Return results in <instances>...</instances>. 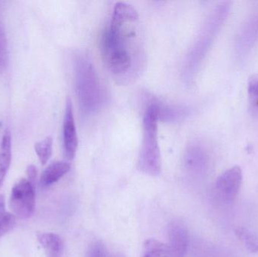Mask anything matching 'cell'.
I'll return each mask as SVG.
<instances>
[{
  "label": "cell",
  "mask_w": 258,
  "mask_h": 257,
  "mask_svg": "<svg viewBox=\"0 0 258 257\" xmlns=\"http://www.w3.org/2000/svg\"><path fill=\"white\" fill-rule=\"evenodd\" d=\"M107 67L119 82H128L139 74L143 65L139 15L125 3L115 5L111 22L103 39Z\"/></svg>",
  "instance_id": "cell-1"
},
{
  "label": "cell",
  "mask_w": 258,
  "mask_h": 257,
  "mask_svg": "<svg viewBox=\"0 0 258 257\" xmlns=\"http://www.w3.org/2000/svg\"><path fill=\"white\" fill-rule=\"evenodd\" d=\"M160 109L151 104L146 110L143 119V135L138 167L146 175L156 176L162 168L160 149L158 140V120Z\"/></svg>",
  "instance_id": "cell-2"
},
{
  "label": "cell",
  "mask_w": 258,
  "mask_h": 257,
  "mask_svg": "<svg viewBox=\"0 0 258 257\" xmlns=\"http://www.w3.org/2000/svg\"><path fill=\"white\" fill-rule=\"evenodd\" d=\"M34 185L25 178L19 180L12 187L10 207L15 217L21 220L30 218L35 211Z\"/></svg>",
  "instance_id": "cell-3"
},
{
  "label": "cell",
  "mask_w": 258,
  "mask_h": 257,
  "mask_svg": "<svg viewBox=\"0 0 258 257\" xmlns=\"http://www.w3.org/2000/svg\"><path fill=\"white\" fill-rule=\"evenodd\" d=\"M79 95L85 110H92L100 102V89L92 66L83 63L79 72Z\"/></svg>",
  "instance_id": "cell-4"
},
{
  "label": "cell",
  "mask_w": 258,
  "mask_h": 257,
  "mask_svg": "<svg viewBox=\"0 0 258 257\" xmlns=\"http://www.w3.org/2000/svg\"><path fill=\"white\" fill-rule=\"evenodd\" d=\"M242 182V169L234 166L222 174L215 183L217 196L222 202L230 203L237 197Z\"/></svg>",
  "instance_id": "cell-5"
},
{
  "label": "cell",
  "mask_w": 258,
  "mask_h": 257,
  "mask_svg": "<svg viewBox=\"0 0 258 257\" xmlns=\"http://www.w3.org/2000/svg\"><path fill=\"white\" fill-rule=\"evenodd\" d=\"M258 42V11L241 26L235 39V50L239 58L245 57Z\"/></svg>",
  "instance_id": "cell-6"
},
{
  "label": "cell",
  "mask_w": 258,
  "mask_h": 257,
  "mask_svg": "<svg viewBox=\"0 0 258 257\" xmlns=\"http://www.w3.org/2000/svg\"><path fill=\"white\" fill-rule=\"evenodd\" d=\"M63 150L67 159L73 160L78 147V136L74 119L72 101L68 98L63 125Z\"/></svg>",
  "instance_id": "cell-7"
},
{
  "label": "cell",
  "mask_w": 258,
  "mask_h": 257,
  "mask_svg": "<svg viewBox=\"0 0 258 257\" xmlns=\"http://www.w3.org/2000/svg\"><path fill=\"white\" fill-rule=\"evenodd\" d=\"M189 242L187 231L182 225L174 223L169 229V253L168 257H184Z\"/></svg>",
  "instance_id": "cell-8"
},
{
  "label": "cell",
  "mask_w": 258,
  "mask_h": 257,
  "mask_svg": "<svg viewBox=\"0 0 258 257\" xmlns=\"http://www.w3.org/2000/svg\"><path fill=\"white\" fill-rule=\"evenodd\" d=\"M70 169L71 164L66 161H58L51 163L41 175V186L47 187L55 184L69 172Z\"/></svg>",
  "instance_id": "cell-9"
},
{
  "label": "cell",
  "mask_w": 258,
  "mask_h": 257,
  "mask_svg": "<svg viewBox=\"0 0 258 257\" xmlns=\"http://www.w3.org/2000/svg\"><path fill=\"white\" fill-rule=\"evenodd\" d=\"M37 239L45 250V257H61L63 243L59 235L49 232L39 233Z\"/></svg>",
  "instance_id": "cell-10"
},
{
  "label": "cell",
  "mask_w": 258,
  "mask_h": 257,
  "mask_svg": "<svg viewBox=\"0 0 258 257\" xmlns=\"http://www.w3.org/2000/svg\"><path fill=\"white\" fill-rule=\"evenodd\" d=\"M12 161V136L6 129L0 143V187L6 178Z\"/></svg>",
  "instance_id": "cell-11"
},
{
  "label": "cell",
  "mask_w": 258,
  "mask_h": 257,
  "mask_svg": "<svg viewBox=\"0 0 258 257\" xmlns=\"http://www.w3.org/2000/svg\"><path fill=\"white\" fill-rule=\"evenodd\" d=\"M169 246L155 239H148L143 246L142 257H168Z\"/></svg>",
  "instance_id": "cell-12"
},
{
  "label": "cell",
  "mask_w": 258,
  "mask_h": 257,
  "mask_svg": "<svg viewBox=\"0 0 258 257\" xmlns=\"http://www.w3.org/2000/svg\"><path fill=\"white\" fill-rule=\"evenodd\" d=\"M16 217L6 210V202L3 195H0V238L13 229Z\"/></svg>",
  "instance_id": "cell-13"
},
{
  "label": "cell",
  "mask_w": 258,
  "mask_h": 257,
  "mask_svg": "<svg viewBox=\"0 0 258 257\" xmlns=\"http://www.w3.org/2000/svg\"><path fill=\"white\" fill-rule=\"evenodd\" d=\"M235 233L249 251L258 253V235L243 227L236 229Z\"/></svg>",
  "instance_id": "cell-14"
},
{
  "label": "cell",
  "mask_w": 258,
  "mask_h": 257,
  "mask_svg": "<svg viewBox=\"0 0 258 257\" xmlns=\"http://www.w3.org/2000/svg\"><path fill=\"white\" fill-rule=\"evenodd\" d=\"M52 146L53 140L51 137H45L41 141L35 143V152L42 165H45L51 156Z\"/></svg>",
  "instance_id": "cell-15"
},
{
  "label": "cell",
  "mask_w": 258,
  "mask_h": 257,
  "mask_svg": "<svg viewBox=\"0 0 258 257\" xmlns=\"http://www.w3.org/2000/svg\"><path fill=\"white\" fill-rule=\"evenodd\" d=\"M248 95L251 108L258 112V73L250 77L248 80Z\"/></svg>",
  "instance_id": "cell-16"
},
{
  "label": "cell",
  "mask_w": 258,
  "mask_h": 257,
  "mask_svg": "<svg viewBox=\"0 0 258 257\" xmlns=\"http://www.w3.org/2000/svg\"><path fill=\"white\" fill-rule=\"evenodd\" d=\"M89 257H110L105 247L101 243L93 244L89 251Z\"/></svg>",
  "instance_id": "cell-17"
},
{
  "label": "cell",
  "mask_w": 258,
  "mask_h": 257,
  "mask_svg": "<svg viewBox=\"0 0 258 257\" xmlns=\"http://www.w3.org/2000/svg\"><path fill=\"white\" fill-rule=\"evenodd\" d=\"M27 180L31 183L33 185H34L35 182H36V178H37V168L36 166L33 164H30L27 167Z\"/></svg>",
  "instance_id": "cell-18"
}]
</instances>
